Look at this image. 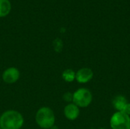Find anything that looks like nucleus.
<instances>
[{
	"label": "nucleus",
	"mask_w": 130,
	"mask_h": 129,
	"mask_svg": "<svg viewBox=\"0 0 130 129\" xmlns=\"http://www.w3.org/2000/svg\"><path fill=\"white\" fill-rule=\"evenodd\" d=\"M54 47H55V49H56V51H60V50H62V41H61L59 39H56V40L54 41Z\"/></svg>",
	"instance_id": "nucleus-11"
},
{
	"label": "nucleus",
	"mask_w": 130,
	"mask_h": 129,
	"mask_svg": "<svg viewBox=\"0 0 130 129\" xmlns=\"http://www.w3.org/2000/svg\"><path fill=\"white\" fill-rule=\"evenodd\" d=\"M63 99H64V100H66L67 102H70V101L73 100V94L69 92H67L64 94Z\"/></svg>",
	"instance_id": "nucleus-12"
},
{
	"label": "nucleus",
	"mask_w": 130,
	"mask_h": 129,
	"mask_svg": "<svg viewBox=\"0 0 130 129\" xmlns=\"http://www.w3.org/2000/svg\"><path fill=\"white\" fill-rule=\"evenodd\" d=\"M0 129H2V128H0Z\"/></svg>",
	"instance_id": "nucleus-15"
},
{
	"label": "nucleus",
	"mask_w": 130,
	"mask_h": 129,
	"mask_svg": "<svg viewBox=\"0 0 130 129\" xmlns=\"http://www.w3.org/2000/svg\"><path fill=\"white\" fill-rule=\"evenodd\" d=\"M11 9V2L8 0H0V17L7 16Z\"/></svg>",
	"instance_id": "nucleus-8"
},
{
	"label": "nucleus",
	"mask_w": 130,
	"mask_h": 129,
	"mask_svg": "<svg viewBox=\"0 0 130 129\" xmlns=\"http://www.w3.org/2000/svg\"><path fill=\"white\" fill-rule=\"evenodd\" d=\"M19 76H20L19 71L16 68L11 67V68H8L3 72L2 78L5 83L12 84L18 80Z\"/></svg>",
	"instance_id": "nucleus-5"
},
{
	"label": "nucleus",
	"mask_w": 130,
	"mask_h": 129,
	"mask_svg": "<svg viewBox=\"0 0 130 129\" xmlns=\"http://www.w3.org/2000/svg\"><path fill=\"white\" fill-rule=\"evenodd\" d=\"M112 129H130V117L123 112L114 113L110 119Z\"/></svg>",
	"instance_id": "nucleus-3"
},
{
	"label": "nucleus",
	"mask_w": 130,
	"mask_h": 129,
	"mask_svg": "<svg viewBox=\"0 0 130 129\" xmlns=\"http://www.w3.org/2000/svg\"><path fill=\"white\" fill-rule=\"evenodd\" d=\"M92 95L85 88H80L73 94V103L79 107H87L91 103Z\"/></svg>",
	"instance_id": "nucleus-4"
},
{
	"label": "nucleus",
	"mask_w": 130,
	"mask_h": 129,
	"mask_svg": "<svg viewBox=\"0 0 130 129\" xmlns=\"http://www.w3.org/2000/svg\"><path fill=\"white\" fill-rule=\"evenodd\" d=\"M36 122L43 128H51L54 125L55 115L48 107L40 108L36 114Z\"/></svg>",
	"instance_id": "nucleus-2"
},
{
	"label": "nucleus",
	"mask_w": 130,
	"mask_h": 129,
	"mask_svg": "<svg viewBox=\"0 0 130 129\" xmlns=\"http://www.w3.org/2000/svg\"><path fill=\"white\" fill-rule=\"evenodd\" d=\"M23 124V116L15 110H8L0 117V128L2 129H20Z\"/></svg>",
	"instance_id": "nucleus-1"
},
{
	"label": "nucleus",
	"mask_w": 130,
	"mask_h": 129,
	"mask_svg": "<svg viewBox=\"0 0 130 129\" xmlns=\"http://www.w3.org/2000/svg\"><path fill=\"white\" fill-rule=\"evenodd\" d=\"M123 113H126V115H128V116H129L130 115V103H127V104L125 106V107H124V109H123V111H122Z\"/></svg>",
	"instance_id": "nucleus-13"
},
{
	"label": "nucleus",
	"mask_w": 130,
	"mask_h": 129,
	"mask_svg": "<svg viewBox=\"0 0 130 129\" xmlns=\"http://www.w3.org/2000/svg\"><path fill=\"white\" fill-rule=\"evenodd\" d=\"M93 75L94 73L91 69L88 68H83L77 71L75 74V78L78 82L85 84L90 81L93 78Z\"/></svg>",
	"instance_id": "nucleus-6"
},
{
	"label": "nucleus",
	"mask_w": 130,
	"mask_h": 129,
	"mask_svg": "<svg viewBox=\"0 0 130 129\" xmlns=\"http://www.w3.org/2000/svg\"><path fill=\"white\" fill-rule=\"evenodd\" d=\"M63 79L67 82H72L75 78V73L72 69H66L62 73Z\"/></svg>",
	"instance_id": "nucleus-10"
},
{
	"label": "nucleus",
	"mask_w": 130,
	"mask_h": 129,
	"mask_svg": "<svg viewBox=\"0 0 130 129\" xmlns=\"http://www.w3.org/2000/svg\"><path fill=\"white\" fill-rule=\"evenodd\" d=\"M64 114L66 117L70 120H75L78 118L79 115V109L74 103H70L67 105L64 109Z\"/></svg>",
	"instance_id": "nucleus-7"
},
{
	"label": "nucleus",
	"mask_w": 130,
	"mask_h": 129,
	"mask_svg": "<svg viewBox=\"0 0 130 129\" xmlns=\"http://www.w3.org/2000/svg\"><path fill=\"white\" fill-rule=\"evenodd\" d=\"M51 129H58V127H57V126H54V125H53V126L51 128Z\"/></svg>",
	"instance_id": "nucleus-14"
},
{
	"label": "nucleus",
	"mask_w": 130,
	"mask_h": 129,
	"mask_svg": "<svg viewBox=\"0 0 130 129\" xmlns=\"http://www.w3.org/2000/svg\"><path fill=\"white\" fill-rule=\"evenodd\" d=\"M126 104H127V101L126 98L123 96L116 97L113 101V105L114 108L118 110V112H122Z\"/></svg>",
	"instance_id": "nucleus-9"
}]
</instances>
